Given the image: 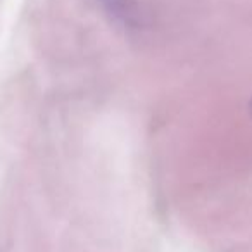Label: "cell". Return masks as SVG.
<instances>
[{"instance_id":"cell-1","label":"cell","mask_w":252,"mask_h":252,"mask_svg":"<svg viewBox=\"0 0 252 252\" xmlns=\"http://www.w3.org/2000/svg\"><path fill=\"white\" fill-rule=\"evenodd\" d=\"M249 111H251V116H252V98H251V104H249Z\"/></svg>"}]
</instances>
